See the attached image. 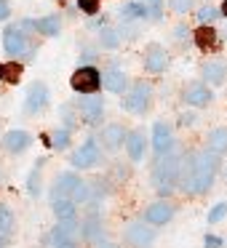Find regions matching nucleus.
Masks as SVG:
<instances>
[{"instance_id":"obj_1","label":"nucleus","mask_w":227,"mask_h":248,"mask_svg":"<svg viewBox=\"0 0 227 248\" xmlns=\"http://www.w3.org/2000/svg\"><path fill=\"white\" fill-rule=\"evenodd\" d=\"M216 168H219V155L211 150H200V152L187 155L182 160V168H179V187H182V192L200 195L206 189H211Z\"/></svg>"},{"instance_id":"obj_2","label":"nucleus","mask_w":227,"mask_h":248,"mask_svg":"<svg viewBox=\"0 0 227 248\" xmlns=\"http://www.w3.org/2000/svg\"><path fill=\"white\" fill-rule=\"evenodd\" d=\"M179 168H182V157L177 152H166L158 157L155 168H152V187L161 195H168L179 184Z\"/></svg>"},{"instance_id":"obj_3","label":"nucleus","mask_w":227,"mask_h":248,"mask_svg":"<svg viewBox=\"0 0 227 248\" xmlns=\"http://www.w3.org/2000/svg\"><path fill=\"white\" fill-rule=\"evenodd\" d=\"M102 160H104V157H102V147H99V141L94 139V136H88V139L83 141V144L72 152V157H70L72 168H81V171H86V168H97Z\"/></svg>"},{"instance_id":"obj_4","label":"nucleus","mask_w":227,"mask_h":248,"mask_svg":"<svg viewBox=\"0 0 227 248\" xmlns=\"http://www.w3.org/2000/svg\"><path fill=\"white\" fill-rule=\"evenodd\" d=\"M123 243L131 248H150L155 243V230L145 227V221H131L123 230Z\"/></svg>"},{"instance_id":"obj_5","label":"nucleus","mask_w":227,"mask_h":248,"mask_svg":"<svg viewBox=\"0 0 227 248\" xmlns=\"http://www.w3.org/2000/svg\"><path fill=\"white\" fill-rule=\"evenodd\" d=\"M72 91L78 93H94L99 86H102V72L94 70V67H78L70 78Z\"/></svg>"},{"instance_id":"obj_6","label":"nucleus","mask_w":227,"mask_h":248,"mask_svg":"<svg viewBox=\"0 0 227 248\" xmlns=\"http://www.w3.org/2000/svg\"><path fill=\"white\" fill-rule=\"evenodd\" d=\"M49 99H51L49 86H46V83H40V80H35V83H30V88H27V96H24V109H27L30 115H38L40 109H46Z\"/></svg>"},{"instance_id":"obj_7","label":"nucleus","mask_w":227,"mask_h":248,"mask_svg":"<svg viewBox=\"0 0 227 248\" xmlns=\"http://www.w3.org/2000/svg\"><path fill=\"white\" fill-rule=\"evenodd\" d=\"M78 112L83 115V120L88 125H97L104 118V102L99 96H94V93H86L83 99H78Z\"/></svg>"},{"instance_id":"obj_8","label":"nucleus","mask_w":227,"mask_h":248,"mask_svg":"<svg viewBox=\"0 0 227 248\" xmlns=\"http://www.w3.org/2000/svg\"><path fill=\"white\" fill-rule=\"evenodd\" d=\"M150 99H152V88L147 83H136L134 91L129 96H123V109L126 112H145L150 107Z\"/></svg>"},{"instance_id":"obj_9","label":"nucleus","mask_w":227,"mask_h":248,"mask_svg":"<svg viewBox=\"0 0 227 248\" xmlns=\"http://www.w3.org/2000/svg\"><path fill=\"white\" fill-rule=\"evenodd\" d=\"M3 48H6L8 56H22L27 51V35L19 24H11V27L3 32Z\"/></svg>"},{"instance_id":"obj_10","label":"nucleus","mask_w":227,"mask_h":248,"mask_svg":"<svg viewBox=\"0 0 227 248\" xmlns=\"http://www.w3.org/2000/svg\"><path fill=\"white\" fill-rule=\"evenodd\" d=\"M3 147H6L11 155H22L32 147V134H27L24 128H11L3 134Z\"/></svg>"},{"instance_id":"obj_11","label":"nucleus","mask_w":227,"mask_h":248,"mask_svg":"<svg viewBox=\"0 0 227 248\" xmlns=\"http://www.w3.org/2000/svg\"><path fill=\"white\" fill-rule=\"evenodd\" d=\"M81 182H83V179L78 176L75 171H62V173H56V179H54V192H51V198H70Z\"/></svg>"},{"instance_id":"obj_12","label":"nucleus","mask_w":227,"mask_h":248,"mask_svg":"<svg viewBox=\"0 0 227 248\" xmlns=\"http://www.w3.org/2000/svg\"><path fill=\"white\" fill-rule=\"evenodd\" d=\"M78 235H81V224L75 219L56 221V227L51 230V243L54 246H59V243H78Z\"/></svg>"},{"instance_id":"obj_13","label":"nucleus","mask_w":227,"mask_h":248,"mask_svg":"<svg viewBox=\"0 0 227 248\" xmlns=\"http://www.w3.org/2000/svg\"><path fill=\"white\" fill-rule=\"evenodd\" d=\"M152 147H155L158 157L166 155V152H171L174 141H171V128H168L163 120H158L155 125H152Z\"/></svg>"},{"instance_id":"obj_14","label":"nucleus","mask_w":227,"mask_h":248,"mask_svg":"<svg viewBox=\"0 0 227 248\" xmlns=\"http://www.w3.org/2000/svg\"><path fill=\"white\" fill-rule=\"evenodd\" d=\"M171 216H174V205L168 203V200H158V203H152L150 208L145 211L147 224H166Z\"/></svg>"},{"instance_id":"obj_15","label":"nucleus","mask_w":227,"mask_h":248,"mask_svg":"<svg viewBox=\"0 0 227 248\" xmlns=\"http://www.w3.org/2000/svg\"><path fill=\"white\" fill-rule=\"evenodd\" d=\"M182 96H184V102H187L190 107H206V104L214 99V96H211V91L203 86V83H190V86L184 88Z\"/></svg>"},{"instance_id":"obj_16","label":"nucleus","mask_w":227,"mask_h":248,"mask_svg":"<svg viewBox=\"0 0 227 248\" xmlns=\"http://www.w3.org/2000/svg\"><path fill=\"white\" fill-rule=\"evenodd\" d=\"M126 83H129V78H126V72L120 70V67H110V70L102 72V86L113 93H123Z\"/></svg>"},{"instance_id":"obj_17","label":"nucleus","mask_w":227,"mask_h":248,"mask_svg":"<svg viewBox=\"0 0 227 248\" xmlns=\"http://www.w3.org/2000/svg\"><path fill=\"white\" fill-rule=\"evenodd\" d=\"M166 51H163V46H158V43H150L147 46V51H145V67L150 72H163L166 70Z\"/></svg>"},{"instance_id":"obj_18","label":"nucleus","mask_w":227,"mask_h":248,"mask_svg":"<svg viewBox=\"0 0 227 248\" xmlns=\"http://www.w3.org/2000/svg\"><path fill=\"white\" fill-rule=\"evenodd\" d=\"M102 144L107 150H118V147L126 144V128L120 123H110L102 128Z\"/></svg>"},{"instance_id":"obj_19","label":"nucleus","mask_w":227,"mask_h":248,"mask_svg":"<svg viewBox=\"0 0 227 248\" xmlns=\"http://www.w3.org/2000/svg\"><path fill=\"white\" fill-rule=\"evenodd\" d=\"M51 211H54V216L59 221H70V219H75L78 205L70 198H51Z\"/></svg>"},{"instance_id":"obj_20","label":"nucleus","mask_w":227,"mask_h":248,"mask_svg":"<svg viewBox=\"0 0 227 248\" xmlns=\"http://www.w3.org/2000/svg\"><path fill=\"white\" fill-rule=\"evenodd\" d=\"M126 150H129V157L134 163H139L145 157V134L142 131H131L126 134Z\"/></svg>"},{"instance_id":"obj_21","label":"nucleus","mask_w":227,"mask_h":248,"mask_svg":"<svg viewBox=\"0 0 227 248\" xmlns=\"http://www.w3.org/2000/svg\"><path fill=\"white\" fill-rule=\"evenodd\" d=\"M32 27L38 30L40 35H46V38H56L59 30H62V19H59V14H49V16L32 22Z\"/></svg>"},{"instance_id":"obj_22","label":"nucleus","mask_w":227,"mask_h":248,"mask_svg":"<svg viewBox=\"0 0 227 248\" xmlns=\"http://www.w3.org/2000/svg\"><path fill=\"white\" fill-rule=\"evenodd\" d=\"M99 235H102V219H99L97 214H91L88 219L81 221V237L86 243H97Z\"/></svg>"},{"instance_id":"obj_23","label":"nucleus","mask_w":227,"mask_h":248,"mask_svg":"<svg viewBox=\"0 0 227 248\" xmlns=\"http://www.w3.org/2000/svg\"><path fill=\"white\" fill-rule=\"evenodd\" d=\"M203 78L211 86H222L225 78H227V67L222 64V62H209V64H203Z\"/></svg>"},{"instance_id":"obj_24","label":"nucleus","mask_w":227,"mask_h":248,"mask_svg":"<svg viewBox=\"0 0 227 248\" xmlns=\"http://www.w3.org/2000/svg\"><path fill=\"white\" fill-rule=\"evenodd\" d=\"M43 166H46V160H38L32 166V171H30V176H27V192H30V198H38L40 195V182H43Z\"/></svg>"},{"instance_id":"obj_25","label":"nucleus","mask_w":227,"mask_h":248,"mask_svg":"<svg viewBox=\"0 0 227 248\" xmlns=\"http://www.w3.org/2000/svg\"><path fill=\"white\" fill-rule=\"evenodd\" d=\"M206 141H209V150L216 152V155L227 152V128H214V131H209Z\"/></svg>"},{"instance_id":"obj_26","label":"nucleus","mask_w":227,"mask_h":248,"mask_svg":"<svg viewBox=\"0 0 227 248\" xmlns=\"http://www.w3.org/2000/svg\"><path fill=\"white\" fill-rule=\"evenodd\" d=\"M14 230H16V216H14L11 205H0V232L11 237Z\"/></svg>"},{"instance_id":"obj_27","label":"nucleus","mask_w":227,"mask_h":248,"mask_svg":"<svg viewBox=\"0 0 227 248\" xmlns=\"http://www.w3.org/2000/svg\"><path fill=\"white\" fill-rule=\"evenodd\" d=\"M195 43H198V48H203V51L214 48L216 46V32L211 27H200L198 32H195Z\"/></svg>"},{"instance_id":"obj_28","label":"nucleus","mask_w":227,"mask_h":248,"mask_svg":"<svg viewBox=\"0 0 227 248\" xmlns=\"http://www.w3.org/2000/svg\"><path fill=\"white\" fill-rule=\"evenodd\" d=\"M118 43H120V32L118 30H113V27H104L102 32H99V46L102 48H118Z\"/></svg>"},{"instance_id":"obj_29","label":"nucleus","mask_w":227,"mask_h":248,"mask_svg":"<svg viewBox=\"0 0 227 248\" xmlns=\"http://www.w3.org/2000/svg\"><path fill=\"white\" fill-rule=\"evenodd\" d=\"M139 16H147L142 3H123V8H120V19L123 22H131V19H139Z\"/></svg>"},{"instance_id":"obj_30","label":"nucleus","mask_w":227,"mask_h":248,"mask_svg":"<svg viewBox=\"0 0 227 248\" xmlns=\"http://www.w3.org/2000/svg\"><path fill=\"white\" fill-rule=\"evenodd\" d=\"M51 147H54L56 152L59 150H67V147H70V131L67 128H56L54 134H51V141H49Z\"/></svg>"},{"instance_id":"obj_31","label":"nucleus","mask_w":227,"mask_h":248,"mask_svg":"<svg viewBox=\"0 0 227 248\" xmlns=\"http://www.w3.org/2000/svg\"><path fill=\"white\" fill-rule=\"evenodd\" d=\"M19 78H22V64H16V62L3 64V80L6 83H19Z\"/></svg>"},{"instance_id":"obj_32","label":"nucleus","mask_w":227,"mask_h":248,"mask_svg":"<svg viewBox=\"0 0 227 248\" xmlns=\"http://www.w3.org/2000/svg\"><path fill=\"white\" fill-rule=\"evenodd\" d=\"M139 3L145 6L147 16H150L152 22H158V19H161V14H163V0H139Z\"/></svg>"},{"instance_id":"obj_33","label":"nucleus","mask_w":227,"mask_h":248,"mask_svg":"<svg viewBox=\"0 0 227 248\" xmlns=\"http://www.w3.org/2000/svg\"><path fill=\"white\" fill-rule=\"evenodd\" d=\"M216 19H219V11H216V8H211V6H203L198 11V22L203 24V27H211Z\"/></svg>"},{"instance_id":"obj_34","label":"nucleus","mask_w":227,"mask_h":248,"mask_svg":"<svg viewBox=\"0 0 227 248\" xmlns=\"http://www.w3.org/2000/svg\"><path fill=\"white\" fill-rule=\"evenodd\" d=\"M59 118H62V123H65L62 128H67V131H72V125L78 123V120H75V112H72L70 104H62V107H59Z\"/></svg>"},{"instance_id":"obj_35","label":"nucleus","mask_w":227,"mask_h":248,"mask_svg":"<svg viewBox=\"0 0 227 248\" xmlns=\"http://www.w3.org/2000/svg\"><path fill=\"white\" fill-rule=\"evenodd\" d=\"M227 216V203H216L214 208L209 211V224H216V221H222Z\"/></svg>"},{"instance_id":"obj_36","label":"nucleus","mask_w":227,"mask_h":248,"mask_svg":"<svg viewBox=\"0 0 227 248\" xmlns=\"http://www.w3.org/2000/svg\"><path fill=\"white\" fill-rule=\"evenodd\" d=\"M168 6H171L177 14H187L190 8H193V0H168Z\"/></svg>"},{"instance_id":"obj_37","label":"nucleus","mask_w":227,"mask_h":248,"mask_svg":"<svg viewBox=\"0 0 227 248\" xmlns=\"http://www.w3.org/2000/svg\"><path fill=\"white\" fill-rule=\"evenodd\" d=\"M78 3H81V8L86 14H97L99 11V0H78Z\"/></svg>"},{"instance_id":"obj_38","label":"nucleus","mask_w":227,"mask_h":248,"mask_svg":"<svg viewBox=\"0 0 227 248\" xmlns=\"http://www.w3.org/2000/svg\"><path fill=\"white\" fill-rule=\"evenodd\" d=\"M11 16V6H8V0H0V22H6Z\"/></svg>"},{"instance_id":"obj_39","label":"nucleus","mask_w":227,"mask_h":248,"mask_svg":"<svg viewBox=\"0 0 227 248\" xmlns=\"http://www.w3.org/2000/svg\"><path fill=\"white\" fill-rule=\"evenodd\" d=\"M219 246H222V240H219V237L206 235V248H219Z\"/></svg>"},{"instance_id":"obj_40","label":"nucleus","mask_w":227,"mask_h":248,"mask_svg":"<svg viewBox=\"0 0 227 248\" xmlns=\"http://www.w3.org/2000/svg\"><path fill=\"white\" fill-rule=\"evenodd\" d=\"M174 35H177V40H184V38H187V27H184V24H179V27L177 30H174Z\"/></svg>"},{"instance_id":"obj_41","label":"nucleus","mask_w":227,"mask_h":248,"mask_svg":"<svg viewBox=\"0 0 227 248\" xmlns=\"http://www.w3.org/2000/svg\"><path fill=\"white\" fill-rule=\"evenodd\" d=\"M179 123H182V125H193V123H195V115H190V112H184V115H182V118H179Z\"/></svg>"},{"instance_id":"obj_42","label":"nucleus","mask_w":227,"mask_h":248,"mask_svg":"<svg viewBox=\"0 0 227 248\" xmlns=\"http://www.w3.org/2000/svg\"><path fill=\"white\" fill-rule=\"evenodd\" d=\"M81 59L91 62V59H97V56H94V51H91V48H83V56H81Z\"/></svg>"},{"instance_id":"obj_43","label":"nucleus","mask_w":227,"mask_h":248,"mask_svg":"<svg viewBox=\"0 0 227 248\" xmlns=\"http://www.w3.org/2000/svg\"><path fill=\"white\" fill-rule=\"evenodd\" d=\"M54 248H81L78 243H59V246H54Z\"/></svg>"},{"instance_id":"obj_44","label":"nucleus","mask_w":227,"mask_h":248,"mask_svg":"<svg viewBox=\"0 0 227 248\" xmlns=\"http://www.w3.org/2000/svg\"><path fill=\"white\" fill-rule=\"evenodd\" d=\"M8 246V235H3V232H0V248H6Z\"/></svg>"},{"instance_id":"obj_45","label":"nucleus","mask_w":227,"mask_h":248,"mask_svg":"<svg viewBox=\"0 0 227 248\" xmlns=\"http://www.w3.org/2000/svg\"><path fill=\"white\" fill-rule=\"evenodd\" d=\"M99 248H118V246H115V243H102Z\"/></svg>"},{"instance_id":"obj_46","label":"nucleus","mask_w":227,"mask_h":248,"mask_svg":"<svg viewBox=\"0 0 227 248\" xmlns=\"http://www.w3.org/2000/svg\"><path fill=\"white\" fill-rule=\"evenodd\" d=\"M222 14H225V16H227V0H225V3H222Z\"/></svg>"},{"instance_id":"obj_47","label":"nucleus","mask_w":227,"mask_h":248,"mask_svg":"<svg viewBox=\"0 0 227 248\" xmlns=\"http://www.w3.org/2000/svg\"><path fill=\"white\" fill-rule=\"evenodd\" d=\"M0 80H3V64H0Z\"/></svg>"},{"instance_id":"obj_48","label":"nucleus","mask_w":227,"mask_h":248,"mask_svg":"<svg viewBox=\"0 0 227 248\" xmlns=\"http://www.w3.org/2000/svg\"><path fill=\"white\" fill-rule=\"evenodd\" d=\"M225 38H227V27H225Z\"/></svg>"}]
</instances>
